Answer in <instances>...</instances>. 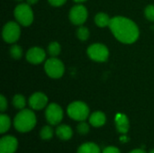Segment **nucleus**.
Instances as JSON below:
<instances>
[{"mask_svg":"<svg viewBox=\"0 0 154 153\" xmlns=\"http://www.w3.org/2000/svg\"><path fill=\"white\" fill-rule=\"evenodd\" d=\"M13 105L15 108L23 110L25 107L26 105V100L24 98V96L23 95L17 94L13 97Z\"/></svg>","mask_w":154,"mask_h":153,"instance_id":"19","label":"nucleus"},{"mask_svg":"<svg viewBox=\"0 0 154 153\" xmlns=\"http://www.w3.org/2000/svg\"><path fill=\"white\" fill-rule=\"evenodd\" d=\"M14 15L18 23L29 26L33 22V12L29 4H19L14 11Z\"/></svg>","mask_w":154,"mask_h":153,"instance_id":"3","label":"nucleus"},{"mask_svg":"<svg viewBox=\"0 0 154 153\" xmlns=\"http://www.w3.org/2000/svg\"><path fill=\"white\" fill-rule=\"evenodd\" d=\"M144 15L147 20L154 22V5H149L144 9Z\"/></svg>","mask_w":154,"mask_h":153,"instance_id":"24","label":"nucleus"},{"mask_svg":"<svg viewBox=\"0 0 154 153\" xmlns=\"http://www.w3.org/2000/svg\"><path fill=\"white\" fill-rule=\"evenodd\" d=\"M74 2H76V3H79V4H80V3H83V2H86L87 0H73Z\"/></svg>","mask_w":154,"mask_h":153,"instance_id":"31","label":"nucleus"},{"mask_svg":"<svg viewBox=\"0 0 154 153\" xmlns=\"http://www.w3.org/2000/svg\"><path fill=\"white\" fill-rule=\"evenodd\" d=\"M15 1H22V0H15Z\"/></svg>","mask_w":154,"mask_h":153,"instance_id":"33","label":"nucleus"},{"mask_svg":"<svg viewBox=\"0 0 154 153\" xmlns=\"http://www.w3.org/2000/svg\"><path fill=\"white\" fill-rule=\"evenodd\" d=\"M130 153H146L143 150H141V149H136V150H134L132 151Z\"/></svg>","mask_w":154,"mask_h":153,"instance_id":"29","label":"nucleus"},{"mask_svg":"<svg viewBox=\"0 0 154 153\" xmlns=\"http://www.w3.org/2000/svg\"><path fill=\"white\" fill-rule=\"evenodd\" d=\"M10 55L14 60H20L23 56V49L17 44H13L9 50Z\"/></svg>","mask_w":154,"mask_h":153,"instance_id":"22","label":"nucleus"},{"mask_svg":"<svg viewBox=\"0 0 154 153\" xmlns=\"http://www.w3.org/2000/svg\"><path fill=\"white\" fill-rule=\"evenodd\" d=\"M26 1H27V4H29V5H35V4H37L39 0H26Z\"/></svg>","mask_w":154,"mask_h":153,"instance_id":"30","label":"nucleus"},{"mask_svg":"<svg viewBox=\"0 0 154 153\" xmlns=\"http://www.w3.org/2000/svg\"><path fill=\"white\" fill-rule=\"evenodd\" d=\"M21 35V28L20 23L17 22L10 21L6 23L2 31V37L4 41L7 43H15Z\"/></svg>","mask_w":154,"mask_h":153,"instance_id":"6","label":"nucleus"},{"mask_svg":"<svg viewBox=\"0 0 154 153\" xmlns=\"http://www.w3.org/2000/svg\"><path fill=\"white\" fill-rule=\"evenodd\" d=\"M56 134L60 139L67 141V140H69L72 137L73 133H72V129L69 125L62 124V125H60V126L57 127Z\"/></svg>","mask_w":154,"mask_h":153,"instance_id":"15","label":"nucleus"},{"mask_svg":"<svg viewBox=\"0 0 154 153\" xmlns=\"http://www.w3.org/2000/svg\"><path fill=\"white\" fill-rule=\"evenodd\" d=\"M78 153H100V149L97 144L92 142H88L82 144L79 148Z\"/></svg>","mask_w":154,"mask_h":153,"instance_id":"17","label":"nucleus"},{"mask_svg":"<svg viewBox=\"0 0 154 153\" xmlns=\"http://www.w3.org/2000/svg\"><path fill=\"white\" fill-rule=\"evenodd\" d=\"M109 28L115 38L125 44L135 42L140 36V30L137 24L133 20L124 16L111 18Z\"/></svg>","mask_w":154,"mask_h":153,"instance_id":"1","label":"nucleus"},{"mask_svg":"<svg viewBox=\"0 0 154 153\" xmlns=\"http://www.w3.org/2000/svg\"><path fill=\"white\" fill-rule=\"evenodd\" d=\"M45 116L47 122L51 125H56L60 124L63 118V111L62 108L55 104L51 103L48 106L46 111H45Z\"/></svg>","mask_w":154,"mask_h":153,"instance_id":"9","label":"nucleus"},{"mask_svg":"<svg viewBox=\"0 0 154 153\" xmlns=\"http://www.w3.org/2000/svg\"><path fill=\"white\" fill-rule=\"evenodd\" d=\"M67 113L70 118L75 121L82 122L86 120L89 115V108L82 101H75L69 104L67 109Z\"/></svg>","mask_w":154,"mask_h":153,"instance_id":"4","label":"nucleus"},{"mask_svg":"<svg viewBox=\"0 0 154 153\" xmlns=\"http://www.w3.org/2000/svg\"><path fill=\"white\" fill-rule=\"evenodd\" d=\"M48 104V97L42 92L33 93L29 98V106L34 110H42Z\"/></svg>","mask_w":154,"mask_h":153,"instance_id":"11","label":"nucleus"},{"mask_svg":"<svg viewBox=\"0 0 154 153\" xmlns=\"http://www.w3.org/2000/svg\"><path fill=\"white\" fill-rule=\"evenodd\" d=\"M150 153H154V150H152V151H150Z\"/></svg>","mask_w":154,"mask_h":153,"instance_id":"32","label":"nucleus"},{"mask_svg":"<svg viewBox=\"0 0 154 153\" xmlns=\"http://www.w3.org/2000/svg\"><path fill=\"white\" fill-rule=\"evenodd\" d=\"M17 149V140L13 136H5L0 141V153H14Z\"/></svg>","mask_w":154,"mask_h":153,"instance_id":"12","label":"nucleus"},{"mask_svg":"<svg viewBox=\"0 0 154 153\" xmlns=\"http://www.w3.org/2000/svg\"><path fill=\"white\" fill-rule=\"evenodd\" d=\"M106 118L105 114L103 112H100V111L94 112L89 117V123L94 127L103 126L106 123Z\"/></svg>","mask_w":154,"mask_h":153,"instance_id":"14","label":"nucleus"},{"mask_svg":"<svg viewBox=\"0 0 154 153\" xmlns=\"http://www.w3.org/2000/svg\"><path fill=\"white\" fill-rule=\"evenodd\" d=\"M26 60L31 64H41L46 59V52L40 47H32L26 52Z\"/></svg>","mask_w":154,"mask_h":153,"instance_id":"10","label":"nucleus"},{"mask_svg":"<svg viewBox=\"0 0 154 153\" xmlns=\"http://www.w3.org/2000/svg\"><path fill=\"white\" fill-rule=\"evenodd\" d=\"M15 129L20 133H27L33 129L36 124V116L32 110H21L14 120Z\"/></svg>","mask_w":154,"mask_h":153,"instance_id":"2","label":"nucleus"},{"mask_svg":"<svg viewBox=\"0 0 154 153\" xmlns=\"http://www.w3.org/2000/svg\"><path fill=\"white\" fill-rule=\"evenodd\" d=\"M7 108V101L5 99V97L1 95L0 96V110L1 112H5Z\"/></svg>","mask_w":154,"mask_h":153,"instance_id":"26","label":"nucleus"},{"mask_svg":"<svg viewBox=\"0 0 154 153\" xmlns=\"http://www.w3.org/2000/svg\"><path fill=\"white\" fill-rule=\"evenodd\" d=\"M77 37L79 40L82 41H87L88 38H89V35H90V32H89V30L88 28L83 26V25H80L78 29H77Z\"/></svg>","mask_w":154,"mask_h":153,"instance_id":"21","label":"nucleus"},{"mask_svg":"<svg viewBox=\"0 0 154 153\" xmlns=\"http://www.w3.org/2000/svg\"><path fill=\"white\" fill-rule=\"evenodd\" d=\"M88 16V9L86 8V6H84L83 5H74L69 14V17L70 22L75 24V25H83L84 23L87 21Z\"/></svg>","mask_w":154,"mask_h":153,"instance_id":"8","label":"nucleus"},{"mask_svg":"<svg viewBox=\"0 0 154 153\" xmlns=\"http://www.w3.org/2000/svg\"><path fill=\"white\" fill-rule=\"evenodd\" d=\"M110 21L111 18L109 17V15L103 12L97 13L95 16V23L100 28H105L106 26H109Z\"/></svg>","mask_w":154,"mask_h":153,"instance_id":"16","label":"nucleus"},{"mask_svg":"<svg viewBox=\"0 0 154 153\" xmlns=\"http://www.w3.org/2000/svg\"><path fill=\"white\" fill-rule=\"evenodd\" d=\"M116 129L120 133L122 134L127 133L129 130V120L125 115L117 114L116 115Z\"/></svg>","mask_w":154,"mask_h":153,"instance_id":"13","label":"nucleus"},{"mask_svg":"<svg viewBox=\"0 0 154 153\" xmlns=\"http://www.w3.org/2000/svg\"><path fill=\"white\" fill-rule=\"evenodd\" d=\"M77 130L78 132L80 133V134H87L88 132H89V126L87 123H85L84 121H82L77 127Z\"/></svg>","mask_w":154,"mask_h":153,"instance_id":"25","label":"nucleus"},{"mask_svg":"<svg viewBox=\"0 0 154 153\" xmlns=\"http://www.w3.org/2000/svg\"><path fill=\"white\" fill-rule=\"evenodd\" d=\"M44 70L50 78H60L65 72V66L63 62L58 58L51 57L45 61Z\"/></svg>","mask_w":154,"mask_h":153,"instance_id":"5","label":"nucleus"},{"mask_svg":"<svg viewBox=\"0 0 154 153\" xmlns=\"http://www.w3.org/2000/svg\"><path fill=\"white\" fill-rule=\"evenodd\" d=\"M61 51L60 44L58 41H51L48 45V52L51 57H57Z\"/></svg>","mask_w":154,"mask_h":153,"instance_id":"18","label":"nucleus"},{"mask_svg":"<svg viewBox=\"0 0 154 153\" xmlns=\"http://www.w3.org/2000/svg\"><path fill=\"white\" fill-rule=\"evenodd\" d=\"M102 153H121L120 151L116 148V147H113V146H110V147H106Z\"/></svg>","mask_w":154,"mask_h":153,"instance_id":"28","label":"nucleus"},{"mask_svg":"<svg viewBox=\"0 0 154 153\" xmlns=\"http://www.w3.org/2000/svg\"><path fill=\"white\" fill-rule=\"evenodd\" d=\"M40 134H41L42 139H43V140H49V139H51V138L52 137V135H53V131H52V129H51V126H48V125H47V126H44V127L41 130Z\"/></svg>","mask_w":154,"mask_h":153,"instance_id":"23","label":"nucleus"},{"mask_svg":"<svg viewBox=\"0 0 154 153\" xmlns=\"http://www.w3.org/2000/svg\"><path fill=\"white\" fill-rule=\"evenodd\" d=\"M10 125H11L10 118L6 115L2 114L0 115V132H1V133L7 132L10 128Z\"/></svg>","mask_w":154,"mask_h":153,"instance_id":"20","label":"nucleus"},{"mask_svg":"<svg viewBox=\"0 0 154 153\" xmlns=\"http://www.w3.org/2000/svg\"><path fill=\"white\" fill-rule=\"evenodd\" d=\"M88 57L97 62H105L108 60L109 50L103 43H93L87 50Z\"/></svg>","mask_w":154,"mask_h":153,"instance_id":"7","label":"nucleus"},{"mask_svg":"<svg viewBox=\"0 0 154 153\" xmlns=\"http://www.w3.org/2000/svg\"><path fill=\"white\" fill-rule=\"evenodd\" d=\"M48 2L51 5L59 7V6L63 5L67 2V0H48Z\"/></svg>","mask_w":154,"mask_h":153,"instance_id":"27","label":"nucleus"}]
</instances>
